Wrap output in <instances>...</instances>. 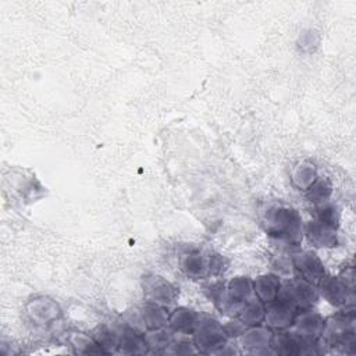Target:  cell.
I'll return each instance as SVG.
<instances>
[{"label": "cell", "instance_id": "1", "mask_svg": "<svg viewBox=\"0 0 356 356\" xmlns=\"http://www.w3.org/2000/svg\"><path fill=\"white\" fill-rule=\"evenodd\" d=\"M266 234L289 249H298L303 241L302 217L291 206L275 204L268 207L261 218Z\"/></svg>", "mask_w": 356, "mask_h": 356}, {"label": "cell", "instance_id": "16", "mask_svg": "<svg viewBox=\"0 0 356 356\" xmlns=\"http://www.w3.org/2000/svg\"><path fill=\"white\" fill-rule=\"evenodd\" d=\"M168 309L161 305H156L152 302H145L140 307V318L145 327V331L160 330L168 325Z\"/></svg>", "mask_w": 356, "mask_h": 356}, {"label": "cell", "instance_id": "22", "mask_svg": "<svg viewBox=\"0 0 356 356\" xmlns=\"http://www.w3.org/2000/svg\"><path fill=\"white\" fill-rule=\"evenodd\" d=\"M318 178L316 167L309 163V161H302L299 163L293 171H292V182L296 188L302 189V191H307L313 182Z\"/></svg>", "mask_w": 356, "mask_h": 356}, {"label": "cell", "instance_id": "26", "mask_svg": "<svg viewBox=\"0 0 356 356\" xmlns=\"http://www.w3.org/2000/svg\"><path fill=\"white\" fill-rule=\"evenodd\" d=\"M222 327H224V331H225V334H227L228 338H238V337H241V335L245 332V330L248 328L238 317H235L234 320L228 321V323L224 324Z\"/></svg>", "mask_w": 356, "mask_h": 356}, {"label": "cell", "instance_id": "13", "mask_svg": "<svg viewBox=\"0 0 356 356\" xmlns=\"http://www.w3.org/2000/svg\"><path fill=\"white\" fill-rule=\"evenodd\" d=\"M179 266L184 274L192 280H199L210 275V256L200 252H189L179 257Z\"/></svg>", "mask_w": 356, "mask_h": 356}, {"label": "cell", "instance_id": "18", "mask_svg": "<svg viewBox=\"0 0 356 356\" xmlns=\"http://www.w3.org/2000/svg\"><path fill=\"white\" fill-rule=\"evenodd\" d=\"M28 313L32 320L38 321V324H49L57 318L60 309L53 300L47 298H39L28 303Z\"/></svg>", "mask_w": 356, "mask_h": 356}, {"label": "cell", "instance_id": "8", "mask_svg": "<svg viewBox=\"0 0 356 356\" xmlns=\"http://www.w3.org/2000/svg\"><path fill=\"white\" fill-rule=\"evenodd\" d=\"M291 263L299 277L318 285L321 278L325 275L324 264L318 254L313 250H298L291 254Z\"/></svg>", "mask_w": 356, "mask_h": 356}, {"label": "cell", "instance_id": "25", "mask_svg": "<svg viewBox=\"0 0 356 356\" xmlns=\"http://www.w3.org/2000/svg\"><path fill=\"white\" fill-rule=\"evenodd\" d=\"M339 214L341 213L337 204L331 203L330 200L316 204V218L335 228H338V224H339Z\"/></svg>", "mask_w": 356, "mask_h": 356}, {"label": "cell", "instance_id": "23", "mask_svg": "<svg viewBox=\"0 0 356 356\" xmlns=\"http://www.w3.org/2000/svg\"><path fill=\"white\" fill-rule=\"evenodd\" d=\"M68 342L74 348L75 353L104 355L103 349L99 346V343L95 341V338L92 335H88L83 332H72L68 337Z\"/></svg>", "mask_w": 356, "mask_h": 356}, {"label": "cell", "instance_id": "11", "mask_svg": "<svg viewBox=\"0 0 356 356\" xmlns=\"http://www.w3.org/2000/svg\"><path fill=\"white\" fill-rule=\"evenodd\" d=\"M296 313L298 312L291 305L277 298L275 300L266 305L263 325L268 327L273 331L286 330L292 325Z\"/></svg>", "mask_w": 356, "mask_h": 356}, {"label": "cell", "instance_id": "9", "mask_svg": "<svg viewBox=\"0 0 356 356\" xmlns=\"http://www.w3.org/2000/svg\"><path fill=\"white\" fill-rule=\"evenodd\" d=\"M325 318L314 312L313 309L298 312L295 320L289 330H292L298 337H300L307 343H317L323 330H324Z\"/></svg>", "mask_w": 356, "mask_h": 356}, {"label": "cell", "instance_id": "12", "mask_svg": "<svg viewBox=\"0 0 356 356\" xmlns=\"http://www.w3.org/2000/svg\"><path fill=\"white\" fill-rule=\"evenodd\" d=\"M303 234L316 248H332L337 245V228L317 218L303 225Z\"/></svg>", "mask_w": 356, "mask_h": 356}, {"label": "cell", "instance_id": "7", "mask_svg": "<svg viewBox=\"0 0 356 356\" xmlns=\"http://www.w3.org/2000/svg\"><path fill=\"white\" fill-rule=\"evenodd\" d=\"M145 302H152L168 307L178 296L177 288L165 278L157 274H146L142 278Z\"/></svg>", "mask_w": 356, "mask_h": 356}, {"label": "cell", "instance_id": "24", "mask_svg": "<svg viewBox=\"0 0 356 356\" xmlns=\"http://www.w3.org/2000/svg\"><path fill=\"white\" fill-rule=\"evenodd\" d=\"M331 193H332V186H331L330 181L325 178H317L313 182V185L306 191V196H307L309 202H312L314 204L330 200Z\"/></svg>", "mask_w": 356, "mask_h": 356}, {"label": "cell", "instance_id": "15", "mask_svg": "<svg viewBox=\"0 0 356 356\" xmlns=\"http://www.w3.org/2000/svg\"><path fill=\"white\" fill-rule=\"evenodd\" d=\"M117 353H122V355L149 353L143 332L139 330H135L132 327L124 325L121 335H120V343H118Z\"/></svg>", "mask_w": 356, "mask_h": 356}, {"label": "cell", "instance_id": "3", "mask_svg": "<svg viewBox=\"0 0 356 356\" xmlns=\"http://www.w3.org/2000/svg\"><path fill=\"white\" fill-rule=\"evenodd\" d=\"M317 291L321 298L338 309L355 307V268L345 267L337 277L325 274Z\"/></svg>", "mask_w": 356, "mask_h": 356}, {"label": "cell", "instance_id": "27", "mask_svg": "<svg viewBox=\"0 0 356 356\" xmlns=\"http://www.w3.org/2000/svg\"><path fill=\"white\" fill-rule=\"evenodd\" d=\"M227 260L220 254L210 256V275H221L228 267Z\"/></svg>", "mask_w": 356, "mask_h": 356}, {"label": "cell", "instance_id": "20", "mask_svg": "<svg viewBox=\"0 0 356 356\" xmlns=\"http://www.w3.org/2000/svg\"><path fill=\"white\" fill-rule=\"evenodd\" d=\"M264 313H266V305L261 300H259L256 296H252L249 300L243 303L236 317L246 327H253V325L263 324Z\"/></svg>", "mask_w": 356, "mask_h": 356}, {"label": "cell", "instance_id": "10", "mask_svg": "<svg viewBox=\"0 0 356 356\" xmlns=\"http://www.w3.org/2000/svg\"><path fill=\"white\" fill-rule=\"evenodd\" d=\"M273 337V330L268 327L259 324L253 327H248L245 332L239 337L241 345L245 353L249 355H274L270 342Z\"/></svg>", "mask_w": 356, "mask_h": 356}, {"label": "cell", "instance_id": "2", "mask_svg": "<svg viewBox=\"0 0 356 356\" xmlns=\"http://www.w3.org/2000/svg\"><path fill=\"white\" fill-rule=\"evenodd\" d=\"M320 353L324 349L342 353L356 352V316L355 307L339 309L335 314L325 318L323 334L318 339Z\"/></svg>", "mask_w": 356, "mask_h": 356}, {"label": "cell", "instance_id": "4", "mask_svg": "<svg viewBox=\"0 0 356 356\" xmlns=\"http://www.w3.org/2000/svg\"><path fill=\"white\" fill-rule=\"evenodd\" d=\"M192 339L199 353H217L228 343V337L222 324L213 316L199 313L196 328L192 334Z\"/></svg>", "mask_w": 356, "mask_h": 356}, {"label": "cell", "instance_id": "19", "mask_svg": "<svg viewBox=\"0 0 356 356\" xmlns=\"http://www.w3.org/2000/svg\"><path fill=\"white\" fill-rule=\"evenodd\" d=\"M121 331H122V327L117 328V327H113V325L100 324L95 328L92 337L99 343V346L103 349L104 355L117 353Z\"/></svg>", "mask_w": 356, "mask_h": 356}, {"label": "cell", "instance_id": "14", "mask_svg": "<svg viewBox=\"0 0 356 356\" xmlns=\"http://www.w3.org/2000/svg\"><path fill=\"white\" fill-rule=\"evenodd\" d=\"M199 313L189 309V307H177L170 313L168 317V328L172 332L184 334V335H191L193 334L196 324H197Z\"/></svg>", "mask_w": 356, "mask_h": 356}, {"label": "cell", "instance_id": "5", "mask_svg": "<svg viewBox=\"0 0 356 356\" xmlns=\"http://www.w3.org/2000/svg\"><path fill=\"white\" fill-rule=\"evenodd\" d=\"M318 298L317 286L299 275L281 281L278 299L291 305L296 312L313 309Z\"/></svg>", "mask_w": 356, "mask_h": 356}, {"label": "cell", "instance_id": "21", "mask_svg": "<svg viewBox=\"0 0 356 356\" xmlns=\"http://www.w3.org/2000/svg\"><path fill=\"white\" fill-rule=\"evenodd\" d=\"M143 335H145L149 353H167L172 341L171 330H167V327L160 330H150V331H145Z\"/></svg>", "mask_w": 356, "mask_h": 356}, {"label": "cell", "instance_id": "17", "mask_svg": "<svg viewBox=\"0 0 356 356\" xmlns=\"http://www.w3.org/2000/svg\"><path fill=\"white\" fill-rule=\"evenodd\" d=\"M281 280L277 274H263L253 280V293L264 305L278 298Z\"/></svg>", "mask_w": 356, "mask_h": 356}, {"label": "cell", "instance_id": "6", "mask_svg": "<svg viewBox=\"0 0 356 356\" xmlns=\"http://www.w3.org/2000/svg\"><path fill=\"white\" fill-rule=\"evenodd\" d=\"M270 346L274 355L298 356V355H316L320 353L318 343H307L298 337L292 330H277L273 331Z\"/></svg>", "mask_w": 356, "mask_h": 356}]
</instances>
